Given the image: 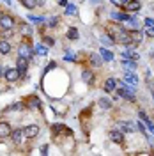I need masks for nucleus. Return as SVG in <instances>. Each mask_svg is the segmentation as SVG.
I'll return each mask as SVG.
<instances>
[{
    "instance_id": "nucleus-1",
    "label": "nucleus",
    "mask_w": 154,
    "mask_h": 156,
    "mask_svg": "<svg viewBox=\"0 0 154 156\" xmlns=\"http://www.w3.org/2000/svg\"><path fill=\"white\" fill-rule=\"evenodd\" d=\"M11 136H12V142L16 144V146H23L29 138L25 135V131H23V128L21 129H14V131H11Z\"/></svg>"
},
{
    "instance_id": "nucleus-2",
    "label": "nucleus",
    "mask_w": 154,
    "mask_h": 156,
    "mask_svg": "<svg viewBox=\"0 0 154 156\" xmlns=\"http://www.w3.org/2000/svg\"><path fill=\"white\" fill-rule=\"evenodd\" d=\"M0 29L2 30L14 29V18L9 16V14H0Z\"/></svg>"
},
{
    "instance_id": "nucleus-3",
    "label": "nucleus",
    "mask_w": 154,
    "mask_h": 156,
    "mask_svg": "<svg viewBox=\"0 0 154 156\" xmlns=\"http://www.w3.org/2000/svg\"><path fill=\"white\" fill-rule=\"evenodd\" d=\"M18 55L30 60V58H32V55H34V50H32V46H30V44H27V43H21V44L18 46Z\"/></svg>"
},
{
    "instance_id": "nucleus-4",
    "label": "nucleus",
    "mask_w": 154,
    "mask_h": 156,
    "mask_svg": "<svg viewBox=\"0 0 154 156\" xmlns=\"http://www.w3.org/2000/svg\"><path fill=\"white\" fill-rule=\"evenodd\" d=\"M110 140H112L114 144L122 146V144H124V133H122L121 129H112V131H110Z\"/></svg>"
},
{
    "instance_id": "nucleus-5",
    "label": "nucleus",
    "mask_w": 154,
    "mask_h": 156,
    "mask_svg": "<svg viewBox=\"0 0 154 156\" xmlns=\"http://www.w3.org/2000/svg\"><path fill=\"white\" fill-rule=\"evenodd\" d=\"M124 9L128 11V12H136V11L142 9V2H140V0H128L124 4Z\"/></svg>"
},
{
    "instance_id": "nucleus-6",
    "label": "nucleus",
    "mask_w": 154,
    "mask_h": 156,
    "mask_svg": "<svg viewBox=\"0 0 154 156\" xmlns=\"http://www.w3.org/2000/svg\"><path fill=\"white\" fill-rule=\"evenodd\" d=\"M16 69L19 71V75L23 76V75L27 73V69H29V58L18 57V60H16Z\"/></svg>"
},
{
    "instance_id": "nucleus-7",
    "label": "nucleus",
    "mask_w": 154,
    "mask_h": 156,
    "mask_svg": "<svg viewBox=\"0 0 154 156\" xmlns=\"http://www.w3.org/2000/svg\"><path fill=\"white\" fill-rule=\"evenodd\" d=\"M129 37H131V43L135 44V46H138L140 43H142V39H144V32L142 30H129Z\"/></svg>"
},
{
    "instance_id": "nucleus-8",
    "label": "nucleus",
    "mask_w": 154,
    "mask_h": 156,
    "mask_svg": "<svg viewBox=\"0 0 154 156\" xmlns=\"http://www.w3.org/2000/svg\"><path fill=\"white\" fill-rule=\"evenodd\" d=\"M117 128L121 129V131H128V133H133V131H136V124L135 122H126V121H121L119 124H117Z\"/></svg>"
},
{
    "instance_id": "nucleus-9",
    "label": "nucleus",
    "mask_w": 154,
    "mask_h": 156,
    "mask_svg": "<svg viewBox=\"0 0 154 156\" xmlns=\"http://www.w3.org/2000/svg\"><path fill=\"white\" fill-rule=\"evenodd\" d=\"M124 83L133 85V87L138 85V78H136V75L133 73V71H126V73H124Z\"/></svg>"
},
{
    "instance_id": "nucleus-10",
    "label": "nucleus",
    "mask_w": 154,
    "mask_h": 156,
    "mask_svg": "<svg viewBox=\"0 0 154 156\" xmlns=\"http://www.w3.org/2000/svg\"><path fill=\"white\" fill-rule=\"evenodd\" d=\"M4 76H5V80H7V82H16L21 75H19V71L16 68H11V69H7V71L4 73Z\"/></svg>"
},
{
    "instance_id": "nucleus-11",
    "label": "nucleus",
    "mask_w": 154,
    "mask_h": 156,
    "mask_svg": "<svg viewBox=\"0 0 154 156\" xmlns=\"http://www.w3.org/2000/svg\"><path fill=\"white\" fill-rule=\"evenodd\" d=\"M11 131H12L11 124L5 122V121H2V122H0V138H7V136H11Z\"/></svg>"
},
{
    "instance_id": "nucleus-12",
    "label": "nucleus",
    "mask_w": 154,
    "mask_h": 156,
    "mask_svg": "<svg viewBox=\"0 0 154 156\" xmlns=\"http://www.w3.org/2000/svg\"><path fill=\"white\" fill-rule=\"evenodd\" d=\"M25 105L32 110V108H41V101H39L37 96H29L25 98Z\"/></svg>"
},
{
    "instance_id": "nucleus-13",
    "label": "nucleus",
    "mask_w": 154,
    "mask_h": 156,
    "mask_svg": "<svg viewBox=\"0 0 154 156\" xmlns=\"http://www.w3.org/2000/svg\"><path fill=\"white\" fill-rule=\"evenodd\" d=\"M23 131H25L27 138H36V136L39 135V126H36V124H30V126L23 128Z\"/></svg>"
},
{
    "instance_id": "nucleus-14",
    "label": "nucleus",
    "mask_w": 154,
    "mask_h": 156,
    "mask_svg": "<svg viewBox=\"0 0 154 156\" xmlns=\"http://www.w3.org/2000/svg\"><path fill=\"white\" fill-rule=\"evenodd\" d=\"M103 89H105V92H114L117 89V80L115 78H106L105 83H103Z\"/></svg>"
},
{
    "instance_id": "nucleus-15",
    "label": "nucleus",
    "mask_w": 154,
    "mask_h": 156,
    "mask_svg": "<svg viewBox=\"0 0 154 156\" xmlns=\"http://www.w3.org/2000/svg\"><path fill=\"white\" fill-rule=\"evenodd\" d=\"M51 131L58 135V133H64V135H71V129L68 126H64V124H51Z\"/></svg>"
},
{
    "instance_id": "nucleus-16",
    "label": "nucleus",
    "mask_w": 154,
    "mask_h": 156,
    "mask_svg": "<svg viewBox=\"0 0 154 156\" xmlns=\"http://www.w3.org/2000/svg\"><path fill=\"white\" fill-rule=\"evenodd\" d=\"M82 78H83V82L89 83V85L94 83V73H92L90 69H83V71H82Z\"/></svg>"
},
{
    "instance_id": "nucleus-17",
    "label": "nucleus",
    "mask_w": 154,
    "mask_h": 156,
    "mask_svg": "<svg viewBox=\"0 0 154 156\" xmlns=\"http://www.w3.org/2000/svg\"><path fill=\"white\" fill-rule=\"evenodd\" d=\"M0 53H2V55L11 53V43H9V41H5V39H2V41H0Z\"/></svg>"
},
{
    "instance_id": "nucleus-18",
    "label": "nucleus",
    "mask_w": 154,
    "mask_h": 156,
    "mask_svg": "<svg viewBox=\"0 0 154 156\" xmlns=\"http://www.w3.org/2000/svg\"><path fill=\"white\" fill-rule=\"evenodd\" d=\"M122 57L124 58H129V60H138V58H140V55H138V53H136V51H131V50H128V51H122Z\"/></svg>"
},
{
    "instance_id": "nucleus-19",
    "label": "nucleus",
    "mask_w": 154,
    "mask_h": 156,
    "mask_svg": "<svg viewBox=\"0 0 154 156\" xmlns=\"http://www.w3.org/2000/svg\"><path fill=\"white\" fill-rule=\"evenodd\" d=\"M99 55L103 57V60H114V53L106 48H99Z\"/></svg>"
},
{
    "instance_id": "nucleus-20",
    "label": "nucleus",
    "mask_w": 154,
    "mask_h": 156,
    "mask_svg": "<svg viewBox=\"0 0 154 156\" xmlns=\"http://www.w3.org/2000/svg\"><path fill=\"white\" fill-rule=\"evenodd\" d=\"M101 62H103V57L99 53H90V64L92 66H101Z\"/></svg>"
},
{
    "instance_id": "nucleus-21",
    "label": "nucleus",
    "mask_w": 154,
    "mask_h": 156,
    "mask_svg": "<svg viewBox=\"0 0 154 156\" xmlns=\"http://www.w3.org/2000/svg\"><path fill=\"white\" fill-rule=\"evenodd\" d=\"M66 14H71V16H76V14H78L76 5H73V4H68V5H66Z\"/></svg>"
},
{
    "instance_id": "nucleus-22",
    "label": "nucleus",
    "mask_w": 154,
    "mask_h": 156,
    "mask_svg": "<svg viewBox=\"0 0 154 156\" xmlns=\"http://www.w3.org/2000/svg\"><path fill=\"white\" fill-rule=\"evenodd\" d=\"M99 107L105 108V110H108V108L112 107V101H110L108 98H101V99H99Z\"/></svg>"
},
{
    "instance_id": "nucleus-23",
    "label": "nucleus",
    "mask_w": 154,
    "mask_h": 156,
    "mask_svg": "<svg viewBox=\"0 0 154 156\" xmlns=\"http://www.w3.org/2000/svg\"><path fill=\"white\" fill-rule=\"evenodd\" d=\"M78 36H80V34H78L76 27H71V29L68 30V39H78Z\"/></svg>"
},
{
    "instance_id": "nucleus-24",
    "label": "nucleus",
    "mask_w": 154,
    "mask_h": 156,
    "mask_svg": "<svg viewBox=\"0 0 154 156\" xmlns=\"http://www.w3.org/2000/svg\"><path fill=\"white\" fill-rule=\"evenodd\" d=\"M21 4H23L27 9H34V7L37 5V2H36V0H21Z\"/></svg>"
},
{
    "instance_id": "nucleus-25",
    "label": "nucleus",
    "mask_w": 154,
    "mask_h": 156,
    "mask_svg": "<svg viewBox=\"0 0 154 156\" xmlns=\"http://www.w3.org/2000/svg\"><path fill=\"white\" fill-rule=\"evenodd\" d=\"M112 16H114V20H119V21H124V20L129 18V16H128V14H124V12H114Z\"/></svg>"
},
{
    "instance_id": "nucleus-26",
    "label": "nucleus",
    "mask_w": 154,
    "mask_h": 156,
    "mask_svg": "<svg viewBox=\"0 0 154 156\" xmlns=\"http://www.w3.org/2000/svg\"><path fill=\"white\" fill-rule=\"evenodd\" d=\"M122 64H124L126 68H129V69H135L136 68V62H135V60H129V58H124V60H122Z\"/></svg>"
},
{
    "instance_id": "nucleus-27",
    "label": "nucleus",
    "mask_w": 154,
    "mask_h": 156,
    "mask_svg": "<svg viewBox=\"0 0 154 156\" xmlns=\"http://www.w3.org/2000/svg\"><path fill=\"white\" fill-rule=\"evenodd\" d=\"M43 43H44L46 46H53V44H55V39L50 37V36H43Z\"/></svg>"
},
{
    "instance_id": "nucleus-28",
    "label": "nucleus",
    "mask_w": 154,
    "mask_h": 156,
    "mask_svg": "<svg viewBox=\"0 0 154 156\" xmlns=\"http://www.w3.org/2000/svg\"><path fill=\"white\" fill-rule=\"evenodd\" d=\"M36 51H37L39 55H46L48 53V48L46 46H36Z\"/></svg>"
},
{
    "instance_id": "nucleus-29",
    "label": "nucleus",
    "mask_w": 154,
    "mask_h": 156,
    "mask_svg": "<svg viewBox=\"0 0 154 156\" xmlns=\"http://www.w3.org/2000/svg\"><path fill=\"white\" fill-rule=\"evenodd\" d=\"M21 32H23V34H25V36H27V34H32V27H29V25H21Z\"/></svg>"
},
{
    "instance_id": "nucleus-30",
    "label": "nucleus",
    "mask_w": 154,
    "mask_h": 156,
    "mask_svg": "<svg viewBox=\"0 0 154 156\" xmlns=\"http://www.w3.org/2000/svg\"><path fill=\"white\" fill-rule=\"evenodd\" d=\"M145 36L147 37H154V27H145Z\"/></svg>"
},
{
    "instance_id": "nucleus-31",
    "label": "nucleus",
    "mask_w": 154,
    "mask_h": 156,
    "mask_svg": "<svg viewBox=\"0 0 154 156\" xmlns=\"http://www.w3.org/2000/svg\"><path fill=\"white\" fill-rule=\"evenodd\" d=\"M144 25H145V27H154V20L152 18H145Z\"/></svg>"
},
{
    "instance_id": "nucleus-32",
    "label": "nucleus",
    "mask_w": 154,
    "mask_h": 156,
    "mask_svg": "<svg viewBox=\"0 0 154 156\" xmlns=\"http://www.w3.org/2000/svg\"><path fill=\"white\" fill-rule=\"evenodd\" d=\"M57 23H58V18H51V20H50V23H48V25H50V27H55Z\"/></svg>"
},
{
    "instance_id": "nucleus-33",
    "label": "nucleus",
    "mask_w": 154,
    "mask_h": 156,
    "mask_svg": "<svg viewBox=\"0 0 154 156\" xmlns=\"http://www.w3.org/2000/svg\"><path fill=\"white\" fill-rule=\"evenodd\" d=\"M112 2H114L115 5H124V4L128 2V0H112Z\"/></svg>"
},
{
    "instance_id": "nucleus-34",
    "label": "nucleus",
    "mask_w": 154,
    "mask_h": 156,
    "mask_svg": "<svg viewBox=\"0 0 154 156\" xmlns=\"http://www.w3.org/2000/svg\"><path fill=\"white\" fill-rule=\"evenodd\" d=\"M64 58H66V60H76V58H75V53H68Z\"/></svg>"
},
{
    "instance_id": "nucleus-35",
    "label": "nucleus",
    "mask_w": 154,
    "mask_h": 156,
    "mask_svg": "<svg viewBox=\"0 0 154 156\" xmlns=\"http://www.w3.org/2000/svg\"><path fill=\"white\" fill-rule=\"evenodd\" d=\"M58 4H60V5H64V7H66V5H68V0H58Z\"/></svg>"
},
{
    "instance_id": "nucleus-36",
    "label": "nucleus",
    "mask_w": 154,
    "mask_h": 156,
    "mask_svg": "<svg viewBox=\"0 0 154 156\" xmlns=\"http://www.w3.org/2000/svg\"><path fill=\"white\" fill-rule=\"evenodd\" d=\"M41 153H48V146H43V147H41Z\"/></svg>"
},
{
    "instance_id": "nucleus-37",
    "label": "nucleus",
    "mask_w": 154,
    "mask_h": 156,
    "mask_svg": "<svg viewBox=\"0 0 154 156\" xmlns=\"http://www.w3.org/2000/svg\"><path fill=\"white\" fill-rule=\"evenodd\" d=\"M37 2V5H44V0H36Z\"/></svg>"
},
{
    "instance_id": "nucleus-38",
    "label": "nucleus",
    "mask_w": 154,
    "mask_h": 156,
    "mask_svg": "<svg viewBox=\"0 0 154 156\" xmlns=\"http://www.w3.org/2000/svg\"><path fill=\"white\" fill-rule=\"evenodd\" d=\"M0 76H2V66H0Z\"/></svg>"
},
{
    "instance_id": "nucleus-39",
    "label": "nucleus",
    "mask_w": 154,
    "mask_h": 156,
    "mask_svg": "<svg viewBox=\"0 0 154 156\" xmlns=\"http://www.w3.org/2000/svg\"><path fill=\"white\" fill-rule=\"evenodd\" d=\"M152 99H154V89H152Z\"/></svg>"
},
{
    "instance_id": "nucleus-40",
    "label": "nucleus",
    "mask_w": 154,
    "mask_h": 156,
    "mask_svg": "<svg viewBox=\"0 0 154 156\" xmlns=\"http://www.w3.org/2000/svg\"><path fill=\"white\" fill-rule=\"evenodd\" d=\"M5 2H9V0H5Z\"/></svg>"
}]
</instances>
